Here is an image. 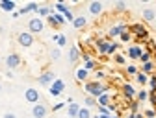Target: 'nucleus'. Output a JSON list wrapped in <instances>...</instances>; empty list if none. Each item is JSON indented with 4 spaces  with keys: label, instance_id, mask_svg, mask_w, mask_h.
Listing matches in <instances>:
<instances>
[{
    "label": "nucleus",
    "instance_id": "nucleus-1",
    "mask_svg": "<svg viewBox=\"0 0 156 118\" xmlns=\"http://www.w3.org/2000/svg\"><path fill=\"white\" fill-rule=\"evenodd\" d=\"M84 89H86L87 96H93V98H99L101 94L108 92V87L102 85L101 81H86L84 83Z\"/></svg>",
    "mask_w": 156,
    "mask_h": 118
},
{
    "label": "nucleus",
    "instance_id": "nucleus-2",
    "mask_svg": "<svg viewBox=\"0 0 156 118\" xmlns=\"http://www.w3.org/2000/svg\"><path fill=\"white\" fill-rule=\"evenodd\" d=\"M45 30V22H43V18H39V17H34L28 21V31L34 35V33H41Z\"/></svg>",
    "mask_w": 156,
    "mask_h": 118
},
{
    "label": "nucleus",
    "instance_id": "nucleus-3",
    "mask_svg": "<svg viewBox=\"0 0 156 118\" xmlns=\"http://www.w3.org/2000/svg\"><path fill=\"white\" fill-rule=\"evenodd\" d=\"M17 43L21 44V46H24V48H30L34 44V35L30 31H21V33L17 35Z\"/></svg>",
    "mask_w": 156,
    "mask_h": 118
},
{
    "label": "nucleus",
    "instance_id": "nucleus-4",
    "mask_svg": "<svg viewBox=\"0 0 156 118\" xmlns=\"http://www.w3.org/2000/svg\"><path fill=\"white\" fill-rule=\"evenodd\" d=\"M47 114H48V107L45 103H35L32 107V116L34 118H47Z\"/></svg>",
    "mask_w": 156,
    "mask_h": 118
},
{
    "label": "nucleus",
    "instance_id": "nucleus-5",
    "mask_svg": "<svg viewBox=\"0 0 156 118\" xmlns=\"http://www.w3.org/2000/svg\"><path fill=\"white\" fill-rule=\"evenodd\" d=\"M39 98H41V96H39V90L37 89H32V87H28L26 90H24V100L28 102V103H37L39 102Z\"/></svg>",
    "mask_w": 156,
    "mask_h": 118
},
{
    "label": "nucleus",
    "instance_id": "nucleus-6",
    "mask_svg": "<svg viewBox=\"0 0 156 118\" xmlns=\"http://www.w3.org/2000/svg\"><path fill=\"white\" fill-rule=\"evenodd\" d=\"M54 80H56V76H54V72H52V70H45L41 76L37 77L39 85H52V83H54Z\"/></svg>",
    "mask_w": 156,
    "mask_h": 118
},
{
    "label": "nucleus",
    "instance_id": "nucleus-7",
    "mask_svg": "<svg viewBox=\"0 0 156 118\" xmlns=\"http://www.w3.org/2000/svg\"><path fill=\"white\" fill-rule=\"evenodd\" d=\"M63 89H65V81H63V80H54V83L50 85L48 92H50L52 96H60V94L63 92Z\"/></svg>",
    "mask_w": 156,
    "mask_h": 118
},
{
    "label": "nucleus",
    "instance_id": "nucleus-8",
    "mask_svg": "<svg viewBox=\"0 0 156 118\" xmlns=\"http://www.w3.org/2000/svg\"><path fill=\"white\" fill-rule=\"evenodd\" d=\"M19 65H21V55H19V54H9L6 57V67H8V70H13Z\"/></svg>",
    "mask_w": 156,
    "mask_h": 118
},
{
    "label": "nucleus",
    "instance_id": "nucleus-9",
    "mask_svg": "<svg viewBox=\"0 0 156 118\" xmlns=\"http://www.w3.org/2000/svg\"><path fill=\"white\" fill-rule=\"evenodd\" d=\"M87 11H89L91 15H101V13L104 11V4H102V2H99V0H95V2H89Z\"/></svg>",
    "mask_w": 156,
    "mask_h": 118
},
{
    "label": "nucleus",
    "instance_id": "nucleus-10",
    "mask_svg": "<svg viewBox=\"0 0 156 118\" xmlns=\"http://www.w3.org/2000/svg\"><path fill=\"white\" fill-rule=\"evenodd\" d=\"M123 31H126V26H125V24H117V26L110 28L108 35H110V37H119V35H121Z\"/></svg>",
    "mask_w": 156,
    "mask_h": 118
},
{
    "label": "nucleus",
    "instance_id": "nucleus-11",
    "mask_svg": "<svg viewBox=\"0 0 156 118\" xmlns=\"http://www.w3.org/2000/svg\"><path fill=\"white\" fill-rule=\"evenodd\" d=\"M95 44H97V50H99L101 55H106V54H108V48H110V43H108V41H102V39H99Z\"/></svg>",
    "mask_w": 156,
    "mask_h": 118
},
{
    "label": "nucleus",
    "instance_id": "nucleus-12",
    "mask_svg": "<svg viewBox=\"0 0 156 118\" xmlns=\"http://www.w3.org/2000/svg\"><path fill=\"white\" fill-rule=\"evenodd\" d=\"M123 94L128 98V100H132V98H134L136 94H138V90H136L130 83H125V85H123Z\"/></svg>",
    "mask_w": 156,
    "mask_h": 118
},
{
    "label": "nucleus",
    "instance_id": "nucleus-13",
    "mask_svg": "<svg viewBox=\"0 0 156 118\" xmlns=\"http://www.w3.org/2000/svg\"><path fill=\"white\" fill-rule=\"evenodd\" d=\"M78 111H80V105H78V103H74V102L67 103V114H69L71 118H76V116H78Z\"/></svg>",
    "mask_w": 156,
    "mask_h": 118
},
{
    "label": "nucleus",
    "instance_id": "nucleus-14",
    "mask_svg": "<svg viewBox=\"0 0 156 118\" xmlns=\"http://www.w3.org/2000/svg\"><path fill=\"white\" fill-rule=\"evenodd\" d=\"M132 31L138 35V37H141V39L147 37V28H145L143 24H134V26H132Z\"/></svg>",
    "mask_w": 156,
    "mask_h": 118
},
{
    "label": "nucleus",
    "instance_id": "nucleus-15",
    "mask_svg": "<svg viewBox=\"0 0 156 118\" xmlns=\"http://www.w3.org/2000/svg\"><path fill=\"white\" fill-rule=\"evenodd\" d=\"M87 24V18L84 17V15H78V17H74V21H73V26L76 28V30H80V28H84Z\"/></svg>",
    "mask_w": 156,
    "mask_h": 118
},
{
    "label": "nucleus",
    "instance_id": "nucleus-16",
    "mask_svg": "<svg viewBox=\"0 0 156 118\" xmlns=\"http://www.w3.org/2000/svg\"><path fill=\"white\" fill-rule=\"evenodd\" d=\"M141 54H143V50H141L140 46H130V48H128V57H130V59H140Z\"/></svg>",
    "mask_w": 156,
    "mask_h": 118
},
{
    "label": "nucleus",
    "instance_id": "nucleus-17",
    "mask_svg": "<svg viewBox=\"0 0 156 118\" xmlns=\"http://www.w3.org/2000/svg\"><path fill=\"white\" fill-rule=\"evenodd\" d=\"M141 17H143V21H147V22H152L154 18H156V11H154V9H151V8H147V9H143Z\"/></svg>",
    "mask_w": 156,
    "mask_h": 118
},
{
    "label": "nucleus",
    "instance_id": "nucleus-18",
    "mask_svg": "<svg viewBox=\"0 0 156 118\" xmlns=\"http://www.w3.org/2000/svg\"><path fill=\"white\" fill-rule=\"evenodd\" d=\"M97 105H99V107H108L110 105V94L108 92L101 94L99 98H97Z\"/></svg>",
    "mask_w": 156,
    "mask_h": 118
},
{
    "label": "nucleus",
    "instance_id": "nucleus-19",
    "mask_svg": "<svg viewBox=\"0 0 156 118\" xmlns=\"http://www.w3.org/2000/svg\"><path fill=\"white\" fill-rule=\"evenodd\" d=\"M78 59H80V50H78V46H71V50H69V61L76 63Z\"/></svg>",
    "mask_w": 156,
    "mask_h": 118
},
{
    "label": "nucleus",
    "instance_id": "nucleus-20",
    "mask_svg": "<svg viewBox=\"0 0 156 118\" xmlns=\"http://www.w3.org/2000/svg\"><path fill=\"white\" fill-rule=\"evenodd\" d=\"M0 9H4V11H15V2H11V0H2L0 2Z\"/></svg>",
    "mask_w": 156,
    "mask_h": 118
},
{
    "label": "nucleus",
    "instance_id": "nucleus-21",
    "mask_svg": "<svg viewBox=\"0 0 156 118\" xmlns=\"http://www.w3.org/2000/svg\"><path fill=\"white\" fill-rule=\"evenodd\" d=\"M87 76H89V72H87L84 67L76 70V80H78V81H84V83H86V81H87Z\"/></svg>",
    "mask_w": 156,
    "mask_h": 118
},
{
    "label": "nucleus",
    "instance_id": "nucleus-22",
    "mask_svg": "<svg viewBox=\"0 0 156 118\" xmlns=\"http://www.w3.org/2000/svg\"><path fill=\"white\" fill-rule=\"evenodd\" d=\"M37 9H39V6H37L35 2H30V4H26L19 13H21V15H26V13H30V11H35V13H37Z\"/></svg>",
    "mask_w": 156,
    "mask_h": 118
},
{
    "label": "nucleus",
    "instance_id": "nucleus-23",
    "mask_svg": "<svg viewBox=\"0 0 156 118\" xmlns=\"http://www.w3.org/2000/svg\"><path fill=\"white\" fill-rule=\"evenodd\" d=\"M37 15H39V18H41V17H48V15H52V8L50 6H39Z\"/></svg>",
    "mask_w": 156,
    "mask_h": 118
},
{
    "label": "nucleus",
    "instance_id": "nucleus-24",
    "mask_svg": "<svg viewBox=\"0 0 156 118\" xmlns=\"http://www.w3.org/2000/svg\"><path fill=\"white\" fill-rule=\"evenodd\" d=\"M76 118H91V113L87 107H80V111H78V116Z\"/></svg>",
    "mask_w": 156,
    "mask_h": 118
},
{
    "label": "nucleus",
    "instance_id": "nucleus-25",
    "mask_svg": "<svg viewBox=\"0 0 156 118\" xmlns=\"http://www.w3.org/2000/svg\"><path fill=\"white\" fill-rule=\"evenodd\" d=\"M60 57H62V50L60 48H52L50 50V59H52V61H58Z\"/></svg>",
    "mask_w": 156,
    "mask_h": 118
},
{
    "label": "nucleus",
    "instance_id": "nucleus-26",
    "mask_svg": "<svg viewBox=\"0 0 156 118\" xmlns=\"http://www.w3.org/2000/svg\"><path fill=\"white\" fill-rule=\"evenodd\" d=\"M84 103H86V107L89 109V107L97 105V98H93V96H86V100H84Z\"/></svg>",
    "mask_w": 156,
    "mask_h": 118
},
{
    "label": "nucleus",
    "instance_id": "nucleus-27",
    "mask_svg": "<svg viewBox=\"0 0 156 118\" xmlns=\"http://www.w3.org/2000/svg\"><path fill=\"white\" fill-rule=\"evenodd\" d=\"M136 80H138V83H140V85H145V83L149 81V77H147V74H143V72H141V74H136Z\"/></svg>",
    "mask_w": 156,
    "mask_h": 118
},
{
    "label": "nucleus",
    "instance_id": "nucleus-28",
    "mask_svg": "<svg viewBox=\"0 0 156 118\" xmlns=\"http://www.w3.org/2000/svg\"><path fill=\"white\" fill-rule=\"evenodd\" d=\"M84 68H86L87 72L95 68V61H93V59H91V57H89V59H86V61H84Z\"/></svg>",
    "mask_w": 156,
    "mask_h": 118
},
{
    "label": "nucleus",
    "instance_id": "nucleus-29",
    "mask_svg": "<svg viewBox=\"0 0 156 118\" xmlns=\"http://www.w3.org/2000/svg\"><path fill=\"white\" fill-rule=\"evenodd\" d=\"M54 41L58 43V46H63L67 43V39H65V35H54Z\"/></svg>",
    "mask_w": 156,
    "mask_h": 118
},
{
    "label": "nucleus",
    "instance_id": "nucleus-30",
    "mask_svg": "<svg viewBox=\"0 0 156 118\" xmlns=\"http://www.w3.org/2000/svg\"><path fill=\"white\" fill-rule=\"evenodd\" d=\"M152 68H154L152 61H149V63H143V74H151V72H152Z\"/></svg>",
    "mask_w": 156,
    "mask_h": 118
},
{
    "label": "nucleus",
    "instance_id": "nucleus-31",
    "mask_svg": "<svg viewBox=\"0 0 156 118\" xmlns=\"http://www.w3.org/2000/svg\"><path fill=\"white\" fill-rule=\"evenodd\" d=\"M52 17H54V21H56L58 24H63V22H65V17L60 15V13H52Z\"/></svg>",
    "mask_w": 156,
    "mask_h": 118
},
{
    "label": "nucleus",
    "instance_id": "nucleus-32",
    "mask_svg": "<svg viewBox=\"0 0 156 118\" xmlns=\"http://www.w3.org/2000/svg\"><path fill=\"white\" fill-rule=\"evenodd\" d=\"M136 96H138V100H140V102H145L147 98H149V92H147V90H140Z\"/></svg>",
    "mask_w": 156,
    "mask_h": 118
},
{
    "label": "nucleus",
    "instance_id": "nucleus-33",
    "mask_svg": "<svg viewBox=\"0 0 156 118\" xmlns=\"http://www.w3.org/2000/svg\"><path fill=\"white\" fill-rule=\"evenodd\" d=\"M117 48H119V44H117V43H110V48H108V54H106V55L115 54V52H117Z\"/></svg>",
    "mask_w": 156,
    "mask_h": 118
},
{
    "label": "nucleus",
    "instance_id": "nucleus-34",
    "mask_svg": "<svg viewBox=\"0 0 156 118\" xmlns=\"http://www.w3.org/2000/svg\"><path fill=\"white\" fill-rule=\"evenodd\" d=\"M113 59H115V63H117V65H125V61H126L125 55H121V54H115V57H113Z\"/></svg>",
    "mask_w": 156,
    "mask_h": 118
},
{
    "label": "nucleus",
    "instance_id": "nucleus-35",
    "mask_svg": "<svg viewBox=\"0 0 156 118\" xmlns=\"http://www.w3.org/2000/svg\"><path fill=\"white\" fill-rule=\"evenodd\" d=\"M140 61H141V63H149V61H151V52H143L141 57H140Z\"/></svg>",
    "mask_w": 156,
    "mask_h": 118
},
{
    "label": "nucleus",
    "instance_id": "nucleus-36",
    "mask_svg": "<svg viewBox=\"0 0 156 118\" xmlns=\"http://www.w3.org/2000/svg\"><path fill=\"white\" fill-rule=\"evenodd\" d=\"M104 77H106V74H104L102 70H97V72H95V81H102Z\"/></svg>",
    "mask_w": 156,
    "mask_h": 118
},
{
    "label": "nucleus",
    "instance_id": "nucleus-37",
    "mask_svg": "<svg viewBox=\"0 0 156 118\" xmlns=\"http://www.w3.org/2000/svg\"><path fill=\"white\" fill-rule=\"evenodd\" d=\"M67 9H69V8H67L65 4H62V2H60V4H56V11H58V13H65Z\"/></svg>",
    "mask_w": 156,
    "mask_h": 118
},
{
    "label": "nucleus",
    "instance_id": "nucleus-38",
    "mask_svg": "<svg viewBox=\"0 0 156 118\" xmlns=\"http://www.w3.org/2000/svg\"><path fill=\"white\" fill-rule=\"evenodd\" d=\"M63 17H65V21H69V22H73V21H74V15H73V11H71V9H67V11L63 13Z\"/></svg>",
    "mask_w": 156,
    "mask_h": 118
},
{
    "label": "nucleus",
    "instance_id": "nucleus-39",
    "mask_svg": "<svg viewBox=\"0 0 156 118\" xmlns=\"http://www.w3.org/2000/svg\"><path fill=\"white\" fill-rule=\"evenodd\" d=\"M119 39H121L123 43H128V41H130V31H123V33L119 35Z\"/></svg>",
    "mask_w": 156,
    "mask_h": 118
},
{
    "label": "nucleus",
    "instance_id": "nucleus-40",
    "mask_svg": "<svg viewBox=\"0 0 156 118\" xmlns=\"http://www.w3.org/2000/svg\"><path fill=\"white\" fill-rule=\"evenodd\" d=\"M149 85H151V92H156V76H152L149 80Z\"/></svg>",
    "mask_w": 156,
    "mask_h": 118
},
{
    "label": "nucleus",
    "instance_id": "nucleus-41",
    "mask_svg": "<svg viewBox=\"0 0 156 118\" xmlns=\"http://www.w3.org/2000/svg\"><path fill=\"white\" fill-rule=\"evenodd\" d=\"M115 9L117 11H125L126 9V4L125 2H115Z\"/></svg>",
    "mask_w": 156,
    "mask_h": 118
},
{
    "label": "nucleus",
    "instance_id": "nucleus-42",
    "mask_svg": "<svg viewBox=\"0 0 156 118\" xmlns=\"http://www.w3.org/2000/svg\"><path fill=\"white\" fill-rule=\"evenodd\" d=\"M156 116V111L154 109H147L145 111V118H154Z\"/></svg>",
    "mask_w": 156,
    "mask_h": 118
},
{
    "label": "nucleus",
    "instance_id": "nucleus-43",
    "mask_svg": "<svg viewBox=\"0 0 156 118\" xmlns=\"http://www.w3.org/2000/svg\"><path fill=\"white\" fill-rule=\"evenodd\" d=\"M126 72H128V74H132V76H134V74H138V68H136V67H134V65H128V67H126Z\"/></svg>",
    "mask_w": 156,
    "mask_h": 118
},
{
    "label": "nucleus",
    "instance_id": "nucleus-44",
    "mask_svg": "<svg viewBox=\"0 0 156 118\" xmlns=\"http://www.w3.org/2000/svg\"><path fill=\"white\" fill-rule=\"evenodd\" d=\"M99 114H104V116H110V111H108V107H99Z\"/></svg>",
    "mask_w": 156,
    "mask_h": 118
},
{
    "label": "nucleus",
    "instance_id": "nucleus-45",
    "mask_svg": "<svg viewBox=\"0 0 156 118\" xmlns=\"http://www.w3.org/2000/svg\"><path fill=\"white\" fill-rule=\"evenodd\" d=\"M2 118H17V114L15 113H11V111H8V113H4V116Z\"/></svg>",
    "mask_w": 156,
    "mask_h": 118
},
{
    "label": "nucleus",
    "instance_id": "nucleus-46",
    "mask_svg": "<svg viewBox=\"0 0 156 118\" xmlns=\"http://www.w3.org/2000/svg\"><path fill=\"white\" fill-rule=\"evenodd\" d=\"M65 105H67V102H65V103H56V105H54L52 109H54V111H60V109H63Z\"/></svg>",
    "mask_w": 156,
    "mask_h": 118
},
{
    "label": "nucleus",
    "instance_id": "nucleus-47",
    "mask_svg": "<svg viewBox=\"0 0 156 118\" xmlns=\"http://www.w3.org/2000/svg\"><path fill=\"white\" fill-rule=\"evenodd\" d=\"M130 111H132V113H138V103H136V102L130 103Z\"/></svg>",
    "mask_w": 156,
    "mask_h": 118
},
{
    "label": "nucleus",
    "instance_id": "nucleus-48",
    "mask_svg": "<svg viewBox=\"0 0 156 118\" xmlns=\"http://www.w3.org/2000/svg\"><path fill=\"white\" fill-rule=\"evenodd\" d=\"M149 98H151V102H152V103H156V92H151Z\"/></svg>",
    "mask_w": 156,
    "mask_h": 118
},
{
    "label": "nucleus",
    "instance_id": "nucleus-49",
    "mask_svg": "<svg viewBox=\"0 0 156 118\" xmlns=\"http://www.w3.org/2000/svg\"><path fill=\"white\" fill-rule=\"evenodd\" d=\"M93 118H108V116H104V114H97V116H93Z\"/></svg>",
    "mask_w": 156,
    "mask_h": 118
},
{
    "label": "nucleus",
    "instance_id": "nucleus-50",
    "mask_svg": "<svg viewBox=\"0 0 156 118\" xmlns=\"http://www.w3.org/2000/svg\"><path fill=\"white\" fill-rule=\"evenodd\" d=\"M136 118H145L143 114H140V113H136Z\"/></svg>",
    "mask_w": 156,
    "mask_h": 118
},
{
    "label": "nucleus",
    "instance_id": "nucleus-51",
    "mask_svg": "<svg viewBox=\"0 0 156 118\" xmlns=\"http://www.w3.org/2000/svg\"><path fill=\"white\" fill-rule=\"evenodd\" d=\"M128 118H136V113H130V114H128Z\"/></svg>",
    "mask_w": 156,
    "mask_h": 118
},
{
    "label": "nucleus",
    "instance_id": "nucleus-52",
    "mask_svg": "<svg viewBox=\"0 0 156 118\" xmlns=\"http://www.w3.org/2000/svg\"><path fill=\"white\" fill-rule=\"evenodd\" d=\"M0 92H2V83H0Z\"/></svg>",
    "mask_w": 156,
    "mask_h": 118
},
{
    "label": "nucleus",
    "instance_id": "nucleus-53",
    "mask_svg": "<svg viewBox=\"0 0 156 118\" xmlns=\"http://www.w3.org/2000/svg\"><path fill=\"white\" fill-rule=\"evenodd\" d=\"M108 118H115V116H108Z\"/></svg>",
    "mask_w": 156,
    "mask_h": 118
},
{
    "label": "nucleus",
    "instance_id": "nucleus-54",
    "mask_svg": "<svg viewBox=\"0 0 156 118\" xmlns=\"http://www.w3.org/2000/svg\"><path fill=\"white\" fill-rule=\"evenodd\" d=\"M30 118H34V116H30Z\"/></svg>",
    "mask_w": 156,
    "mask_h": 118
},
{
    "label": "nucleus",
    "instance_id": "nucleus-55",
    "mask_svg": "<svg viewBox=\"0 0 156 118\" xmlns=\"http://www.w3.org/2000/svg\"><path fill=\"white\" fill-rule=\"evenodd\" d=\"M154 21H156V18H154Z\"/></svg>",
    "mask_w": 156,
    "mask_h": 118
}]
</instances>
